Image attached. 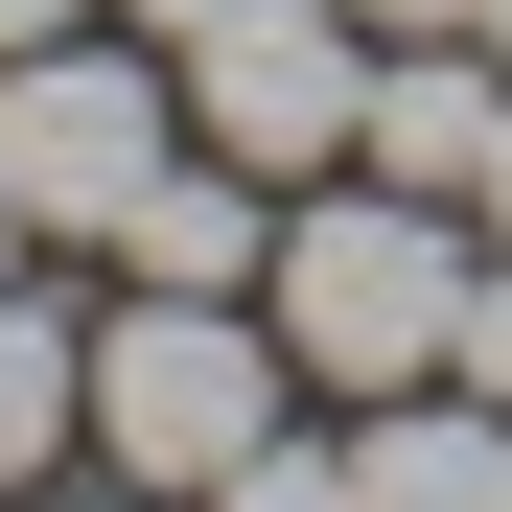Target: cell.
Here are the masks:
<instances>
[{
	"label": "cell",
	"instance_id": "1",
	"mask_svg": "<svg viewBox=\"0 0 512 512\" xmlns=\"http://www.w3.org/2000/svg\"><path fill=\"white\" fill-rule=\"evenodd\" d=\"M466 280H489V233H466L443 187H326V210H280L256 326L303 350V396H419L443 326H466Z\"/></svg>",
	"mask_w": 512,
	"mask_h": 512
},
{
	"label": "cell",
	"instance_id": "2",
	"mask_svg": "<svg viewBox=\"0 0 512 512\" xmlns=\"http://www.w3.org/2000/svg\"><path fill=\"white\" fill-rule=\"evenodd\" d=\"M280 419H303V350H280L256 303L140 280V303L94 326V466H117V489H163V512H187L233 443H280Z\"/></svg>",
	"mask_w": 512,
	"mask_h": 512
},
{
	"label": "cell",
	"instance_id": "3",
	"mask_svg": "<svg viewBox=\"0 0 512 512\" xmlns=\"http://www.w3.org/2000/svg\"><path fill=\"white\" fill-rule=\"evenodd\" d=\"M187 163V70L140 24H70V47H0V187H24L47 256H117V210Z\"/></svg>",
	"mask_w": 512,
	"mask_h": 512
},
{
	"label": "cell",
	"instance_id": "4",
	"mask_svg": "<svg viewBox=\"0 0 512 512\" xmlns=\"http://www.w3.org/2000/svg\"><path fill=\"white\" fill-rule=\"evenodd\" d=\"M117 24L187 70V140H233L256 187H326L373 117V24L350 0H117Z\"/></svg>",
	"mask_w": 512,
	"mask_h": 512
},
{
	"label": "cell",
	"instance_id": "5",
	"mask_svg": "<svg viewBox=\"0 0 512 512\" xmlns=\"http://www.w3.org/2000/svg\"><path fill=\"white\" fill-rule=\"evenodd\" d=\"M489 117H512V47H466V24H396L373 47V117H350V163H373V187H489Z\"/></svg>",
	"mask_w": 512,
	"mask_h": 512
},
{
	"label": "cell",
	"instance_id": "6",
	"mask_svg": "<svg viewBox=\"0 0 512 512\" xmlns=\"http://www.w3.org/2000/svg\"><path fill=\"white\" fill-rule=\"evenodd\" d=\"M350 512H512V396H466V373L350 396Z\"/></svg>",
	"mask_w": 512,
	"mask_h": 512
},
{
	"label": "cell",
	"instance_id": "7",
	"mask_svg": "<svg viewBox=\"0 0 512 512\" xmlns=\"http://www.w3.org/2000/svg\"><path fill=\"white\" fill-rule=\"evenodd\" d=\"M117 280H187V303H256V280H280V187H256L233 140H187V163H163V187L117 210Z\"/></svg>",
	"mask_w": 512,
	"mask_h": 512
},
{
	"label": "cell",
	"instance_id": "8",
	"mask_svg": "<svg viewBox=\"0 0 512 512\" xmlns=\"http://www.w3.org/2000/svg\"><path fill=\"white\" fill-rule=\"evenodd\" d=\"M70 443H94V326L47 280H0V489H47Z\"/></svg>",
	"mask_w": 512,
	"mask_h": 512
},
{
	"label": "cell",
	"instance_id": "9",
	"mask_svg": "<svg viewBox=\"0 0 512 512\" xmlns=\"http://www.w3.org/2000/svg\"><path fill=\"white\" fill-rule=\"evenodd\" d=\"M187 512H350V443H303V419H280V443H233Z\"/></svg>",
	"mask_w": 512,
	"mask_h": 512
},
{
	"label": "cell",
	"instance_id": "10",
	"mask_svg": "<svg viewBox=\"0 0 512 512\" xmlns=\"http://www.w3.org/2000/svg\"><path fill=\"white\" fill-rule=\"evenodd\" d=\"M443 373H466V396H512V256L466 280V326H443Z\"/></svg>",
	"mask_w": 512,
	"mask_h": 512
},
{
	"label": "cell",
	"instance_id": "11",
	"mask_svg": "<svg viewBox=\"0 0 512 512\" xmlns=\"http://www.w3.org/2000/svg\"><path fill=\"white\" fill-rule=\"evenodd\" d=\"M466 233H489V256H512V117H489V187H466Z\"/></svg>",
	"mask_w": 512,
	"mask_h": 512
},
{
	"label": "cell",
	"instance_id": "12",
	"mask_svg": "<svg viewBox=\"0 0 512 512\" xmlns=\"http://www.w3.org/2000/svg\"><path fill=\"white\" fill-rule=\"evenodd\" d=\"M70 24H94V0H0V47H70Z\"/></svg>",
	"mask_w": 512,
	"mask_h": 512
},
{
	"label": "cell",
	"instance_id": "13",
	"mask_svg": "<svg viewBox=\"0 0 512 512\" xmlns=\"http://www.w3.org/2000/svg\"><path fill=\"white\" fill-rule=\"evenodd\" d=\"M0 512H163V489H0Z\"/></svg>",
	"mask_w": 512,
	"mask_h": 512
},
{
	"label": "cell",
	"instance_id": "14",
	"mask_svg": "<svg viewBox=\"0 0 512 512\" xmlns=\"http://www.w3.org/2000/svg\"><path fill=\"white\" fill-rule=\"evenodd\" d=\"M0 280H47V233H24V187H0Z\"/></svg>",
	"mask_w": 512,
	"mask_h": 512
},
{
	"label": "cell",
	"instance_id": "15",
	"mask_svg": "<svg viewBox=\"0 0 512 512\" xmlns=\"http://www.w3.org/2000/svg\"><path fill=\"white\" fill-rule=\"evenodd\" d=\"M350 24H466V0H350Z\"/></svg>",
	"mask_w": 512,
	"mask_h": 512
}]
</instances>
